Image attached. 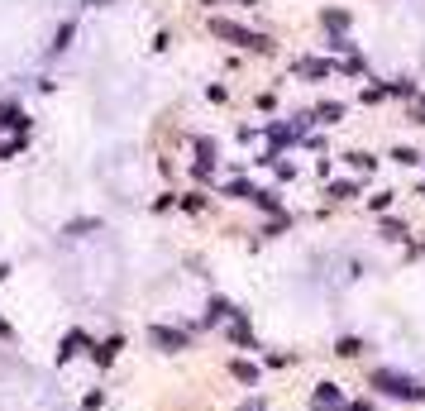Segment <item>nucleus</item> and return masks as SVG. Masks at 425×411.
Listing matches in <instances>:
<instances>
[{"mask_svg": "<svg viewBox=\"0 0 425 411\" xmlns=\"http://www.w3.org/2000/svg\"><path fill=\"white\" fill-rule=\"evenodd\" d=\"M344 411H372V402H363V397H358V402H349Z\"/></svg>", "mask_w": 425, "mask_h": 411, "instance_id": "6ab92c4d", "label": "nucleus"}, {"mask_svg": "<svg viewBox=\"0 0 425 411\" xmlns=\"http://www.w3.org/2000/svg\"><path fill=\"white\" fill-rule=\"evenodd\" d=\"M382 235H387V239H406V225H401V220H382Z\"/></svg>", "mask_w": 425, "mask_h": 411, "instance_id": "4468645a", "label": "nucleus"}, {"mask_svg": "<svg viewBox=\"0 0 425 411\" xmlns=\"http://www.w3.org/2000/svg\"><path fill=\"white\" fill-rule=\"evenodd\" d=\"M296 77H306V82L330 77V62H320V57H301V62H296Z\"/></svg>", "mask_w": 425, "mask_h": 411, "instance_id": "0eeeda50", "label": "nucleus"}, {"mask_svg": "<svg viewBox=\"0 0 425 411\" xmlns=\"http://www.w3.org/2000/svg\"><path fill=\"white\" fill-rule=\"evenodd\" d=\"M148 344H153V349H162V354H182V349L191 344V340H186V330L153 326V330H148Z\"/></svg>", "mask_w": 425, "mask_h": 411, "instance_id": "7ed1b4c3", "label": "nucleus"}, {"mask_svg": "<svg viewBox=\"0 0 425 411\" xmlns=\"http://www.w3.org/2000/svg\"><path fill=\"white\" fill-rule=\"evenodd\" d=\"M225 192H230V196H258V192H253V182H244V177L225 182Z\"/></svg>", "mask_w": 425, "mask_h": 411, "instance_id": "f8f14e48", "label": "nucleus"}, {"mask_svg": "<svg viewBox=\"0 0 425 411\" xmlns=\"http://www.w3.org/2000/svg\"><path fill=\"white\" fill-rule=\"evenodd\" d=\"M349 163L358 167V172H372V158H368V153H349Z\"/></svg>", "mask_w": 425, "mask_h": 411, "instance_id": "a211bd4d", "label": "nucleus"}, {"mask_svg": "<svg viewBox=\"0 0 425 411\" xmlns=\"http://www.w3.org/2000/svg\"><path fill=\"white\" fill-rule=\"evenodd\" d=\"M230 340H235V344H239V349H253V330H249V321H244L239 311H235V316H230Z\"/></svg>", "mask_w": 425, "mask_h": 411, "instance_id": "423d86ee", "label": "nucleus"}, {"mask_svg": "<svg viewBox=\"0 0 425 411\" xmlns=\"http://www.w3.org/2000/svg\"><path fill=\"white\" fill-rule=\"evenodd\" d=\"M335 354H344V358L363 354V340H358V335H344V340H340V344H335Z\"/></svg>", "mask_w": 425, "mask_h": 411, "instance_id": "1a4fd4ad", "label": "nucleus"}, {"mask_svg": "<svg viewBox=\"0 0 425 411\" xmlns=\"http://www.w3.org/2000/svg\"><path fill=\"white\" fill-rule=\"evenodd\" d=\"M349 397L340 392V383H320L316 392H311V411H344Z\"/></svg>", "mask_w": 425, "mask_h": 411, "instance_id": "20e7f679", "label": "nucleus"}, {"mask_svg": "<svg viewBox=\"0 0 425 411\" xmlns=\"http://www.w3.org/2000/svg\"><path fill=\"white\" fill-rule=\"evenodd\" d=\"M330 196H335V201H354V196H358V182H330Z\"/></svg>", "mask_w": 425, "mask_h": 411, "instance_id": "9d476101", "label": "nucleus"}, {"mask_svg": "<svg viewBox=\"0 0 425 411\" xmlns=\"http://www.w3.org/2000/svg\"><path fill=\"white\" fill-rule=\"evenodd\" d=\"M344 25H349V15H340V10H330V15H325V29H335V34H340Z\"/></svg>", "mask_w": 425, "mask_h": 411, "instance_id": "f3484780", "label": "nucleus"}, {"mask_svg": "<svg viewBox=\"0 0 425 411\" xmlns=\"http://www.w3.org/2000/svg\"><path fill=\"white\" fill-rule=\"evenodd\" d=\"M316 115H320V120H325V125H335V120L344 115V106H335V101H325V106H320Z\"/></svg>", "mask_w": 425, "mask_h": 411, "instance_id": "ddd939ff", "label": "nucleus"}, {"mask_svg": "<svg viewBox=\"0 0 425 411\" xmlns=\"http://www.w3.org/2000/svg\"><path fill=\"white\" fill-rule=\"evenodd\" d=\"M392 158H397V163H406V167L421 163V153H416V148H392Z\"/></svg>", "mask_w": 425, "mask_h": 411, "instance_id": "2eb2a0df", "label": "nucleus"}, {"mask_svg": "<svg viewBox=\"0 0 425 411\" xmlns=\"http://www.w3.org/2000/svg\"><path fill=\"white\" fill-rule=\"evenodd\" d=\"M81 349H91V335H86V330H72V335L62 340V349H57V358L67 363V358H77Z\"/></svg>", "mask_w": 425, "mask_h": 411, "instance_id": "39448f33", "label": "nucleus"}, {"mask_svg": "<svg viewBox=\"0 0 425 411\" xmlns=\"http://www.w3.org/2000/svg\"><path fill=\"white\" fill-rule=\"evenodd\" d=\"M230 368H235V378H239V383H253V378H258V368H253V363H244V358H235Z\"/></svg>", "mask_w": 425, "mask_h": 411, "instance_id": "9b49d317", "label": "nucleus"}, {"mask_svg": "<svg viewBox=\"0 0 425 411\" xmlns=\"http://www.w3.org/2000/svg\"><path fill=\"white\" fill-rule=\"evenodd\" d=\"M372 387L387 392V397H401V402H425V383L421 378H406L397 368H377V373H372Z\"/></svg>", "mask_w": 425, "mask_h": 411, "instance_id": "f257e3e1", "label": "nucleus"}, {"mask_svg": "<svg viewBox=\"0 0 425 411\" xmlns=\"http://www.w3.org/2000/svg\"><path fill=\"white\" fill-rule=\"evenodd\" d=\"M182 211H206V196H201V192H191V196H182Z\"/></svg>", "mask_w": 425, "mask_h": 411, "instance_id": "dca6fc26", "label": "nucleus"}, {"mask_svg": "<svg viewBox=\"0 0 425 411\" xmlns=\"http://www.w3.org/2000/svg\"><path fill=\"white\" fill-rule=\"evenodd\" d=\"M120 349H125V340H120V335H110L106 344H96V363H101V368H110V363H115V354H120Z\"/></svg>", "mask_w": 425, "mask_h": 411, "instance_id": "6e6552de", "label": "nucleus"}, {"mask_svg": "<svg viewBox=\"0 0 425 411\" xmlns=\"http://www.w3.org/2000/svg\"><path fill=\"white\" fill-rule=\"evenodd\" d=\"M211 34L215 39H230V43H249V48H267L263 34H253V29L235 25V20H211Z\"/></svg>", "mask_w": 425, "mask_h": 411, "instance_id": "f03ea898", "label": "nucleus"}, {"mask_svg": "<svg viewBox=\"0 0 425 411\" xmlns=\"http://www.w3.org/2000/svg\"><path fill=\"white\" fill-rule=\"evenodd\" d=\"M0 340H10V321L5 316H0Z\"/></svg>", "mask_w": 425, "mask_h": 411, "instance_id": "aec40b11", "label": "nucleus"}, {"mask_svg": "<svg viewBox=\"0 0 425 411\" xmlns=\"http://www.w3.org/2000/svg\"><path fill=\"white\" fill-rule=\"evenodd\" d=\"M244 411H263V402H249V407H244Z\"/></svg>", "mask_w": 425, "mask_h": 411, "instance_id": "412c9836", "label": "nucleus"}]
</instances>
